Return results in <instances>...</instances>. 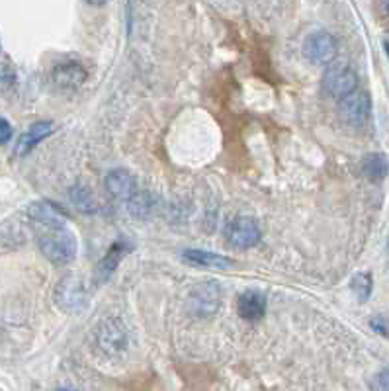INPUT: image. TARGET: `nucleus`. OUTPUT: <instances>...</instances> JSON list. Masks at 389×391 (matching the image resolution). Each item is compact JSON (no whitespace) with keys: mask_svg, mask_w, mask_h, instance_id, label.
Here are the masks:
<instances>
[{"mask_svg":"<svg viewBox=\"0 0 389 391\" xmlns=\"http://www.w3.org/2000/svg\"><path fill=\"white\" fill-rule=\"evenodd\" d=\"M37 245H40L43 257L57 267L73 262L76 257L75 235L65 229V225L63 227H45L37 237Z\"/></svg>","mask_w":389,"mask_h":391,"instance_id":"obj_1","label":"nucleus"},{"mask_svg":"<svg viewBox=\"0 0 389 391\" xmlns=\"http://www.w3.org/2000/svg\"><path fill=\"white\" fill-rule=\"evenodd\" d=\"M55 303L66 313H76L86 308L88 291H86L83 278L75 274L65 276L55 288Z\"/></svg>","mask_w":389,"mask_h":391,"instance_id":"obj_2","label":"nucleus"},{"mask_svg":"<svg viewBox=\"0 0 389 391\" xmlns=\"http://www.w3.org/2000/svg\"><path fill=\"white\" fill-rule=\"evenodd\" d=\"M260 227L252 217L237 216L225 225V239L235 249H252L260 243Z\"/></svg>","mask_w":389,"mask_h":391,"instance_id":"obj_3","label":"nucleus"},{"mask_svg":"<svg viewBox=\"0 0 389 391\" xmlns=\"http://www.w3.org/2000/svg\"><path fill=\"white\" fill-rule=\"evenodd\" d=\"M339 53V43L329 32H313L303 42V55L315 65H331Z\"/></svg>","mask_w":389,"mask_h":391,"instance_id":"obj_4","label":"nucleus"},{"mask_svg":"<svg viewBox=\"0 0 389 391\" xmlns=\"http://www.w3.org/2000/svg\"><path fill=\"white\" fill-rule=\"evenodd\" d=\"M323 88L332 98H344L347 94L358 88V76L352 69L342 63H331V67L327 69L323 76Z\"/></svg>","mask_w":389,"mask_h":391,"instance_id":"obj_5","label":"nucleus"},{"mask_svg":"<svg viewBox=\"0 0 389 391\" xmlns=\"http://www.w3.org/2000/svg\"><path fill=\"white\" fill-rule=\"evenodd\" d=\"M370 110H372V100H370L368 92L358 91V88L347 94L344 98H340L339 102V114L342 122L354 125V127H360L368 122Z\"/></svg>","mask_w":389,"mask_h":391,"instance_id":"obj_6","label":"nucleus"},{"mask_svg":"<svg viewBox=\"0 0 389 391\" xmlns=\"http://www.w3.org/2000/svg\"><path fill=\"white\" fill-rule=\"evenodd\" d=\"M96 344L98 349L108 354V356H116L122 354L127 349V333L125 327L117 319H106L104 323L98 325L96 329Z\"/></svg>","mask_w":389,"mask_h":391,"instance_id":"obj_7","label":"nucleus"},{"mask_svg":"<svg viewBox=\"0 0 389 391\" xmlns=\"http://www.w3.org/2000/svg\"><path fill=\"white\" fill-rule=\"evenodd\" d=\"M106 190L116 200L129 202L137 194V180L129 170L116 168V170H110L106 176Z\"/></svg>","mask_w":389,"mask_h":391,"instance_id":"obj_8","label":"nucleus"},{"mask_svg":"<svg viewBox=\"0 0 389 391\" xmlns=\"http://www.w3.org/2000/svg\"><path fill=\"white\" fill-rule=\"evenodd\" d=\"M28 216L43 227H63L69 217L65 209L59 208L53 202H33L28 208Z\"/></svg>","mask_w":389,"mask_h":391,"instance_id":"obj_9","label":"nucleus"},{"mask_svg":"<svg viewBox=\"0 0 389 391\" xmlns=\"http://www.w3.org/2000/svg\"><path fill=\"white\" fill-rule=\"evenodd\" d=\"M86 69L81 65V63H61L57 67L53 69V73H51V78H53V83L57 84L59 88H63V91H76V88H81L86 81Z\"/></svg>","mask_w":389,"mask_h":391,"instance_id":"obj_10","label":"nucleus"},{"mask_svg":"<svg viewBox=\"0 0 389 391\" xmlns=\"http://www.w3.org/2000/svg\"><path fill=\"white\" fill-rule=\"evenodd\" d=\"M51 134H53V124L51 122H37V124H33L24 135H20V139L16 143V149H14L16 157L28 155L37 143L43 141L45 137H50Z\"/></svg>","mask_w":389,"mask_h":391,"instance_id":"obj_11","label":"nucleus"},{"mask_svg":"<svg viewBox=\"0 0 389 391\" xmlns=\"http://www.w3.org/2000/svg\"><path fill=\"white\" fill-rule=\"evenodd\" d=\"M182 258L190 264L202 268H231L233 260L223 255H217L211 250H202V249H188L182 252Z\"/></svg>","mask_w":389,"mask_h":391,"instance_id":"obj_12","label":"nucleus"},{"mask_svg":"<svg viewBox=\"0 0 389 391\" xmlns=\"http://www.w3.org/2000/svg\"><path fill=\"white\" fill-rule=\"evenodd\" d=\"M239 315L247 321H258L266 313V298L258 291H245L237 300Z\"/></svg>","mask_w":389,"mask_h":391,"instance_id":"obj_13","label":"nucleus"},{"mask_svg":"<svg viewBox=\"0 0 389 391\" xmlns=\"http://www.w3.org/2000/svg\"><path fill=\"white\" fill-rule=\"evenodd\" d=\"M194 305H196V313L198 315H211L216 313L219 308V293H217L216 286H199L194 291Z\"/></svg>","mask_w":389,"mask_h":391,"instance_id":"obj_14","label":"nucleus"},{"mask_svg":"<svg viewBox=\"0 0 389 391\" xmlns=\"http://www.w3.org/2000/svg\"><path fill=\"white\" fill-rule=\"evenodd\" d=\"M125 252H129V245L124 241H117L110 247L108 255L102 258L98 264V274L102 276V280H106L116 270V267L120 264V260L124 258Z\"/></svg>","mask_w":389,"mask_h":391,"instance_id":"obj_15","label":"nucleus"},{"mask_svg":"<svg viewBox=\"0 0 389 391\" xmlns=\"http://www.w3.org/2000/svg\"><path fill=\"white\" fill-rule=\"evenodd\" d=\"M362 170L370 180H381L385 178L389 173V163L385 155L381 153H372V155H366L362 161Z\"/></svg>","mask_w":389,"mask_h":391,"instance_id":"obj_16","label":"nucleus"},{"mask_svg":"<svg viewBox=\"0 0 389 391\" xmlns=\"http://www.w3.org/2000/svg\"><path fill=\"white\" fill-rule=\"evenodd\" d=\"M71 202H73L81 211H84V214L96 211V202L92 198V192L88 190V188H84V186H75V188L71 190Z\"/></svg>","mask_w":389,"mask_h":391,"instance_id":"obj_17","label":"nucleus"},{"mask_svg":"<svg viewBox=\"0 0 389 391\" xmlns=\"http://www.w3.org/2000/svg\"><path fill=\"white\" fill-rule=\"evenodd\" d=\"M372 274L370 272H358L354 278H352V282H350V288L354 291V296H356L360 301H366L370 298V293H372Z\"/></svg>","mask_w":389,"mask_h":391,"instance_id":"obj_18","label":"nucleus"},{"mask_svg":"<svg viewBox=\"0 0 389 391\" xmlns=\"http://www.w3.org/2000/svg\"><path fill=\"white\" fill-rule=\"evenodd\" d=\"M125 204H127V208L132 211V216L135 217H147L149 216L151 208H153L149 196H147V194H141V192H137L132 200L125 202Z\"/></svg>","mask_w":389,"mask_h":391,"instance_id":"obj_19","label":"nucleus"},{"mask_svg":"<svg viewBox=\"0 0 389 391\" xmlns=\"http://www.w3.org/2000/svg\"><path fill=\"white\" fill-rule=\"evenodd\" d=\"M14 71L8 67V65H0V88H8L14 84Z\"/></svg>","mask_w":389,"mask_h":391,"instance_id":"obj_20","label":"nucleus"},{"mask_svg":"<svg viewBox=\"0 0 389 391\" xmlns=\"http://www.w3.org/2000/svg\"><path fill=\"white\" fill-rule=\"evenodd\" d=\"M372 387L380 391H389V370H383V372H380L373 378Z\"/></svg>","mask_w":389,"mask_h":391,"instance_id":"obj_21","label":"nucleus"},{"mask_svg":"<svg viewBox=\"0 0 389 391\" xmlns=\"http://www.w3.org/2000/svg\"><path fill=\"white\" fill-rule=\"evenodd\" d=\"M10 139H12V125L4 117H0V145L8 143Z\"/></svg>","mask_w":389,"mask_h":391,"instance_id":"obj_22","label":"nucleus"},{"mask_svg":"<svg viewBox=\"0 0 389 391\" xmlns=\"http://www.w3.org/2000/svg\"><path fill=\"white\" fill-rule=\"evenodd\" d=\"M370 325H372L373 329H376V331H378L380 334H383V337H389L388 319H383V317H373L372 321H370Z\"/></svg>","mask_w":389,"mask_h":391,"instance_id":"obj_23","label":"nucleus"},{"mask_svg":"<svg viewBox=\"0 0 389 391\" xmlns=\"http://www.w3.org/2000/svg\"><path fill=\"white\" fill-rule=\"evenodd\" d=\"M86 4H91V6H102V4H106L108 0H84Z\"/></svg>","mask_w":389,"mask_h":391,"instance_id":"obj_24","label":"nucleus"},{"mask_svg":"<svg viewBox=\"0 0 389 391\" xmlns=\"http://www.w3.org/2000/svg\"><path fill=\"white\" fill-rule=\"evenodd\" d=\"M383 45H385V51H388V55H389V37L385 40V43H383Z\"/></svg>","mask_w":389,"mask_h":391,"instance_id":"obj_25","label":"nucleus"}]
</instances>
